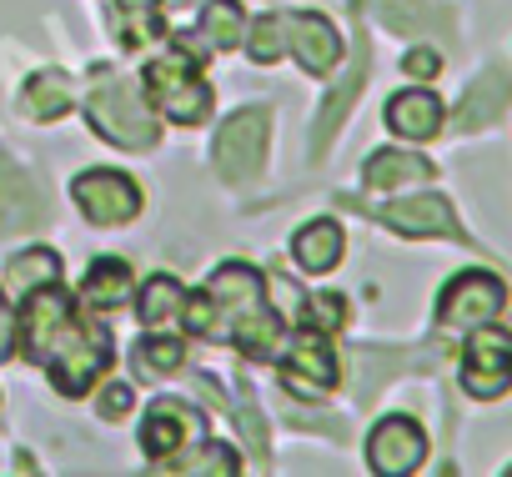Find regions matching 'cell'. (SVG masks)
<instances>
[{"label": "cell", "instance_id": "cell-32", "mask_svg": "<svg viewBox=\"0 0 512 477\" xmlns=\"http://www.w3.org/2000/svg\"><path fill=\"white\" fill-rule=\"evenodd\" d=\"M131 407V387L126 382H111L106 392H101V417H121Z\"/></svg>", "mask_w": 512, "mask_h": 477}, {"label": "cell", "instance_id": "cell-5", "mask_svg": "<svg viewBox=\"0 0 512 477\" xmlns=\"http://www.w3.org/2000/svg\"><path fill=\"white\" fill-rule=\"evenodd\" d=\"M502 307H507L502 277H492V272H462V277H452V282L442 287V297H437V327H447V332H477V327H487Z\"/></svg>", "mask_w": 512, "mask_h": 477}, {"label": "cell", "instance_id": "cell-4", "mask_svg": "<svg viewBox=\"0 0 512 477\" xmlns=\"http://www.w3.org/2000/svg\"><path fill=\"white\" fill-rule=\"evenodd\" d=\"M196 66H201V56L171 51V56H156V61L141 71L151 101H156L171 121H181V126H196V121L211 116V86L196 76Z\"/></svg>", "mask_w": 512, "mask_h": 477}, {"label": "cell", "instance_id": "cell-24", "mask_svg": "<svg viewBox=\"0 0 512 477\" xmlns=\"http://www.w3.org/2000/svg\"><path fill=\"white\" fill-rule=\"evenodd\" d=\"M377 16L402 31V36H427V31H447V11L417 6V0H377Z\"/></svg>", "mask_w": 512, "mask_h": 477}, {"label": "cell", "instance_id": "cell-16", "mask_svg": "<svg viewBox=\"0 0 512 477\" xmlns=\"http://www.w3.org/2000/svg\"><path fill=\"white\" fill-rule=\"evenodd\" d=\"M387 126L402 136V141H432L437 126H442V101L432 91H397L387 101Z\"/></svg>", "mask_w": 512, "mask_h": 477}, {"label": "cell", "instance_id": "cell-2", "mask_svg": "<svg viewBox=\"0 0 512 477\" xmlns=\"http://www.w3.org/2000/svg\"><path fill=\"white\" fill-rule=\"evenodd\" d=\"M181 322L206 342H236L246 357L272 362L282 347V317L267 302V282L246 262H226L211 272L206 292H191Z\"/></svg>", "mask_w": 512, "mask_h": 477}, {"label": "cell", "instance_id": "cell-14", "mask_svg": "<svg viewBox=\"0 0 512 477\" xmlns=\"http://www.w3.org/2000/svg\"><path fill=\"white\" fill-rule=\"evenodd\" d=\"M36 221H46V196L31 176H21L16 166L0 171V242L16 231H31Z\"/></svg>", "mask_w": 512, "mask_h": 477}, {"label": "cell", "instance_id": "cell-9", "mask_svg": "<svg viewBox=\"0 0 512 477\" xmlns=\"http://www.w3.org/2000/svg\"><path fill=\"white\" fill-rule=\"evenodd\" d=\"M282 387L292 397H327L337 387V357L317 327H302L282 352Z\"/></svg>", "mask_w": 512, "mask_h": 477}, {"label": "cell", "instance_id": "cell-26", "mask_svg": "<svg viewBox=\"0 0 512 477\" xmlns=\"http://www.w3.org/2000/svg\"><path fill=\"white\" fill-rule=\"evenodd\" d=\"M181 362H186V347H181V337L151 332V337L136 347V372H141V377H166V372H176Z\"/></svg>", "mask_w": 512, "mask_h": 477}, {"label": "cell", "instance_id": "cell-6", "mask_svg": "<svg viewBox=\"0 0 512 477\" xmlns=\"http://www.w3.org/2000/svg\"><path fill=\"white\" fill-rule=\"evenodd\" d=\"M267 131H272V116L262 106H246L236 111L231 121H221L216 131V171L226 181H251L267 161Z\"/></svg>", "mask_w": 512, "mask_h": 477}, {"label": "cell", "instance_id": "cell-1", "mask_svg": "<svg viewBox=\"0 0 512 477\" xmlns=\"http://www.w3.org/2000/svg\"><path fill=\"white\" fill-rule=\"evenodd\" d=\"M21 337H26V357L41 362L46 377L56 382V392H66V397H86L96 387V377H106V367L116 362L111 337L101 327L81 322V312L61 292V282L26 292Z\"/></svg>", "mask_w": 512, "mask_h": 477}, {"label": "cell", "instance_id": "cell-11", "mask_svg": "<svg viewBox=\"0 0 512 477\" xmlns=\"http://www.w3.org/2000/svg\"><path fill=\"white\" fill-rule=\"evenodd\" d=\"M196 432H201V412H191V407L176 402V397H161V402H151V412H146V422H141V447H146L156 462H166V457H176Z\"/></svg>", "mask_w": 512, "mask_h": 477}, {"label": "cell", "instance_id": "cell-3", "mask_svg": "<svg viewBox=\"0 0 512 477\" xmlns=\"http://www.w3.org/2000/svg\"><path fill=\"white\" fill-rule=\"evenodd\" d=\"M86 116H91L96 136H101V141H111V146L146 151V146L156 141V116H151V111H146V101H141L121 76H111L106 66H96V76H91Z\"/></svg>", "mask_w": 512, "mask_h": 477}, {"label": "cell", "instance_id": "cell-29", "mask_svg": "<svg viewBox=\"0 0 512 477\" xmlns=\"http://www.w3.org/2000/svg\"><path fill=\"white\" fill-rule=\"evenodd\" d=\"M241 462H236V452L231 447H221V442H211V447H201V457L196 462H166V472H216V477H231Z\"/></svg>", "mask_w": 512, "mask_h": 477}, {"label": "cell", "instance_id": "cell-7", "mask_svg": "<svg viewBox=\"0 0 512 477\" xmlns=\"http://www.w3.org/2000/svg\"><path fill=\"white\" fill-rule=\"evenodd\" d=\"M462 387L477 402H492L512 387V332L497 327H477V337H467L462 347Z\"/></svg>", "mask_w": 512, "mask_h": 477}, {"label": "cell", "instance_id": "cell-33", "mask_svg": "<svg viewBox=\"0 0 512 477\" xmlns=\"http://www.w3.org/2000/svg\"><path fill=\"white\" fill-rule=\"evenodd\" d=\"M402 66H407V76H422V81H427V76L442 71V56H437V51H412Z\"/></svg>", "mask_w": 512, "mask_h": 477}, {"label": "cell", "instance_id": "cell-27", "mask_svg": "<svg viewBox=\"0 0 512 477\" xmlns=\"http://www.w3.org/2000/svg\"><path fill=\"white\" fill-rule=\"evenodd\" d=\"M241 6L236 0H211L206 6V16H201V26H206V41L211 46H221V51H231L236 41H241Z\"/></svg>", "mask_w": 512, "mask_h": 477}, {"label": "cell", "instance_id": "cell-17", "mask_svg": "<svg viewBox=\"0 0 512 477\" xmlns=\"http://www.w3.org/2000/svg\"><path fill=\"white\" fill-rule=\"evenodd\" d=\"M292 257L302 262V272H332L342 262V226L332 216H317L307 221L297 236H292Z\"/></svg>", "mask_w": 512, "mask_h": 477}, {"label": "cell", "instance_id": "cell-15", "mask_svg": "<svg viewBox=\"0 0 512 477\" xmlns=\"http://www.w3.org/2000/svg\"><path fill=\"white\" fill-rule=\"evenodd\" d=\"M507 96H512V76H507L502 66H487V71L467 86V96H462L452 126H457V131H482V126H492V121L507 111Z\"/></svg>", "mask_w": 512, "mask_h": 477}, {"label": "cell", "instance_id": "cell-18", "mask_svg": "<svg viewBox=\"0 0 512 477\" xmlns=\"http://www.w3.org/2000/svg\"><path fill=\"white\" fill-rule=\"evenodd\" d=\"M427 176H432V161H422L412 151H377L362 166V181L372 191H397V186H412V181H427Z\"/></svg>", "mask_w": 512, "mask_h": 477}, {"label": "cell", "instance_id": "cell-28", "mask_svg": "<svg viewBox=\"0 0 512 477\" xmlns=\"http://www.w3.org/2000/svg\"><path fill=\"white\" fill-rule=\"evenodd\" d=\"M282 51H287V16H262L251 26V61L272 66L282 61Z\"/></svg>", "mask_w": 512, "mask_h": 477}, {"label": "cell", "instance_id": "cell-30", "mask_svg": "<svg viewBox=\"0 0 512 477\" xmlns=\"http://www.w3.org/2000/svg\"><path fill=\"white\" fill-rule=\"evenodd\" d=\"M337 322H342V297H317V302H307V327L332 332Z\"/></svg>", "mask_w": 512, "mask_h": 477}, {"label": "cell", "instance_id": "cell-12", "mask_svg": "<svg viewBox=\"0 0 512 477\" xmlns=\"http://www.w3.org/2000/svg\"><path fill=\"white\" fill-rule=\"evenodd\" d=\"M382 221L392 226V231H402V236H457L462 242V226H457V216H452V206L442 201V196H402V201H392L387 211H382Z\"/></svg>", "mask_w": 512, "mask_h": 477}, {"label": "cell", "instance_id": "cell-31", "mask_svg": "<svg viewBox=\"0 0 512 477\" xmlns=\"http://www.w3.org/2000/svg\"><path fill=\"white\" fill-rule=\"evenodd\" d=\"M16 352V312L6 302V292H0V362H6Z\"/></svg>", "mask_w": 512, "mask_h": 477}, {"label": "cell", "instance_id": "cell-19", "mask_svg": "<svg viewBox=\"0 0 512 477\" xmlns=\"http://www.w3.org/2000/svg\"><path fill=\"white\" fill-rule=\"evenodd\" d=\"M21 106H26L31 121H56V116H66L76 106V86H71L66 71H41V76L26 81V101Z\"/></svg>", "mask_w": 512, "mask_h": 477}, {"label": "cell", "instance_id": "cell-10", "mask_svg": "<svg viewBox=\"0 0 512 477\" xmlns=\"http://www.w3.org/2000/svg\"><path fill=\"white\" fill-rule=\"evenodd\" d=\"M422 457H427V432L412 422V417H382L377 427H372V437H367V462H372V472H382V477H402V472H417L422 467Z\"/></svg>", "mask_w": 512, "mask_h": 477}, {"label": "cell", "instance_id": "cell-13", "mask_svg": "<svg viewBox=\"0 0 512 477\" xmlns=\"http://www.w3.org/2000/svg\"><path fill=\"white\" fill-rule=\"evenodd\" d=\"M287 46H292V56L312 76H327L342 61V41H337V31H332L327 16H292L287 21Z\"/></svg>", "mask_w": 512, "mask_h": 477}, {"label": "cell", "instance_id": "cell-21", "mask_svg": "<svg viewBox=\"0 0 512 477\" xmlns=\"http://www.w3.org/2000/svg\"><path fill=\"white\" fill-rule=\"evenodd\" d=\"M362 81H367V51H357V66L337 81V91L327 96V106H322V116H317V156L327 151V141H332V136H337V126L347 121V111H352V101H357Z\"/></svg>", "mask_w": 512, "mask_h": 477}, {"label": "cell", "instance_id": "cell-25", "mask_svg": "<svg viewBox=\"0 0 512 477\" xmlns=\"http://www.w3.org/2000/svg\"><path fill=\"white\" fill-rule=\"evenodd\" d=\"M156 31H161L156 0H116V36H121V46H146Z\"/></svg>", "mask_w": 512, "mask_h": 477}, {"label": "cell", "instance_id": "cell-20", "mask_svg": "<svg viewBox=\"0 0 512 477\" xmlns=\"http://www.w3.org/2000/svg\"><path fill=\"white\" fill-rule=\"evenodd\" d=\"M81 297H86V307H96V312H111V307H121V302L131 297V267H126L121 257H101V262L86 272V282H81Z\"/></svg>", "mask_w": 512, "mask_h": 477}, {"label": "cell", "instance_id": "cell-23", "mask_svg": "<svg viewBox=\"0 0 512 477\" xmlns=\"http://www.w3.org/2000/svg\"><path fill=\"white\" fill-rule=\"evenodd\" d=\"M51 282H61V257H56L51 247L21 252V257H11V267H6V287H11V292H36V287H51Z\"/></svg>", "mask_w": 512, "mask_h": 477}, {"label": "cell", "instance_id": "cell-8", "mask_svg": "<svg viewBox=\"0 0 512 477\" xmlns=\"http://www.w3.org/2000/svg\"><path fill=\"white\" fill-rule=\"evenodd\" d=\"M71 196H76V206L86 211V221H96V226H121V221H131V216L141 211L136 181H131L126 171H106V166L81 171V176L71 181Z\"/></svg>", "mask_w": 512, "mask_h": 477}, {"label": "cell", "instance_id": "cell-22", "mask_svg": "<svg viewBox=\"0 0 512 477\" xmlns=\"http://www.w3.org/2000/svg\"><path fill=\"white\" fill-rule=\"evenodd\" d=\"M181 307H186V292L176 287V277H151L146 282V292H141V322H146V332L176 327Z\"/></svg>", "mask_w": 512, "mask_h": 477}]
</instances>
